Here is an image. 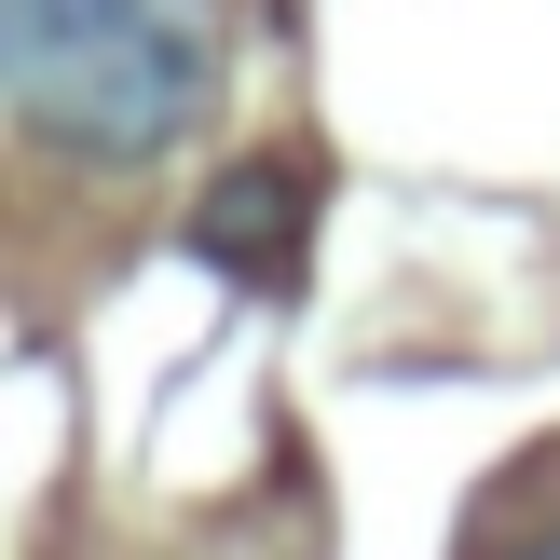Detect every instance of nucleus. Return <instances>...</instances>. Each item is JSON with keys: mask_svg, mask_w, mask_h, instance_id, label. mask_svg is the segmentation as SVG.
Segmentation results:
<instances>
[{"mask_svg": "<svg viewBox=\"0 0 560 560\" xmlns=\"http://www.w3.org/2000/svg\"><path fill=\"white\" fill-rule=\"evenodd\" d=\"M301 233H315V164H301V151L219 164L206 206H191V260L233 273V288H288V273H301Z\"/></svg>", "mask_w": 560, "mask_h": 560, "instance_id": "2", "label": "nucleus"}, {"mask_svg": "<svg viewBox=\"0 0 560 560\" xmlns=\"http://www.w3.org/2000/svg\"><path fill=\"white\" fill-rule=\"evenodd\" d=\"M0 96L69 164H151L206 124L219 27L206 0H0Z\"/></svg>", "mask_w": 560, "mask_h": 560, "instance_id": "1", "label": "nucleus"}]
</instances>
